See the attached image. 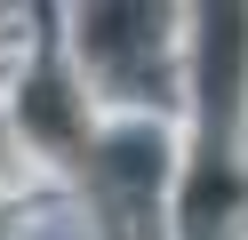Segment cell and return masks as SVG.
Masks as SVG:
<instances>
[{"label": "cell", "instance_id": "obj_1", "mask_svg": "<svg viewBox=\"0 0 248 240\" xmlns=\"http://www.w3.org/2000/svg\"><path fill=\"white\" fill-rule=\"evenodd\" d=\"M24 128H32L40 144H80V120H72V104H64L56 80H40V88L24 96Z\"/></svg>", "mask_w": 248, "mask_h": 240}]
</instances>
